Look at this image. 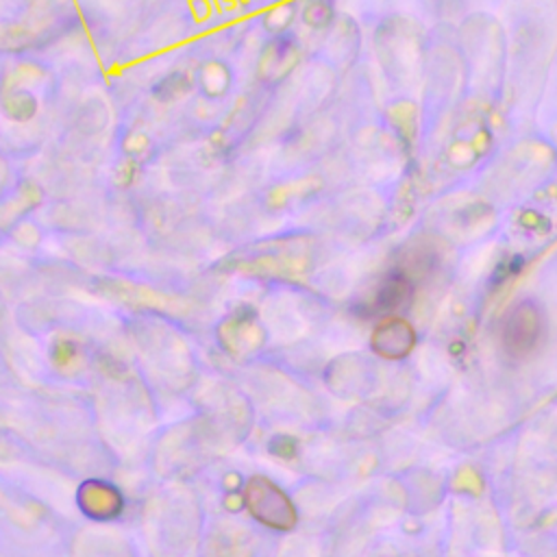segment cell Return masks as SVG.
I'll use <instances>...</instances> for the list:
<instances>
[{"mask_svg": "<svg viewBox=\"0 0 557 557\" xmlns=\"http://www.w3.org/2000/svg\"><path fill=\"white\" fill-rule=\"evenodd\" d=\"M544 313L533 300L518 302L503 322V348L513 357H524L540 344Z\"/></svg>", "mask_w": 557, "mask_h": 557, "instance_id": "6da1fadb", "label": "cell"}, {"mask_svg": "<svg viewBox=\"0 0 557 557\" xmlns=\"http://www.w3.org/2000/svg\"><path fill=\"white\" fill-rule=\"evenodd\" d=\"M246 503L250 513L272 529H289L296 522V511L289 498L263 476H255L248 481Z\"/></svg>", "mask_w": 557, "mask_h": 557, "instance_id": "7a4b0ae2", "label": "cell"}, {"mask_svg": "<svg viewBox=\"0 0 557 557\" xmlns=\"http://www.w3.org/2000/svg\"><path fill=\"white\" fill-rule=\"evenodd\" d=\"M413 292H416V281L405 270L394 268L381 278L372 298L363 305V311H366L363 315H381V318L403 315L413 302Z\"/></svg>", "mask_w": 557, "mask_h": 557, "instance_id": "3957f363", "label": "cell"}, {"mask_svg": "<svg viewBox=\"0 0 557 557\" xmlns=\"http://www.w3.org/2000/svg\"><path fill=\"white\" fill-rule=\"evenodd\" d=\"M300 61V48L298 44L287 37L285 33L283 35H274L261 50L259 54V61H257V78L268 85V87H274L278 83H283L292 72L294 67L298 65Z\"/></svg>", "mask_w": 557, "mask_h": 557, "instance_id": "277c9868", "label": "cell"}, {"mask_svg": "<svg viewBox=\"0 0 557 557\" xmlns=\"http://www.w3.org/2000/svg\"><path fill=\"white\" fill-rule=\"evenodd\" d=\"M413 342H416V333H413V326L400 318V315H394V318H383L374 333H372V348L387 357V359H398V357H405L411 348H413Z\"/></svg>", "mask_w": 557, "mask_h": 557, "instance_id": "5b68a950", "label": "cell"}, {"mask_svg": "<svg viewBox=\"0 0 557 557\" xmlns=\"http://www.w3.org/2000/svg\"><path fill=\"white\" fill-rule=\"evenodd\" d=\"M78 500L83 509L94 518H111L122 509V498L117 490L104 483H85Z\"/></svg>", "mask_w": 557, "mask_h": 557, "instance_id": "8992f818", "label": "cell"}, {"mask_svg": "<svg viewBox=\"0 0 557 557\" xmlns=\"http://www.w3.org/2000/svg\"><path fill=\"white\" fill-rule=\"evenodd\" d=\"M196 83H198V89H200V94L205 98L218 100V98H222L231 89L233 72H231V67L224 61L211 59V61H207V63H202L198 67Z\"/></svg>", "mask_w": 557, "mask_h": 557, "instance_id": "52a82bcc", "label": "cell"}, {"mask_svg": "<svg viewBox=\"0 0 557 557\" xmlns=\"http://www.w3.org/2000/svg\"><path fill=\"white\" fill-rule=\"evenodd\" d=\"M2 113L13 122H26L37 113L39 100L30 89H13L7 87L0 98Z\"/></svg>", "mask_w": 557, "mask_h": 557, "instance_id": "ba28073f", "label": "cell"}, {"mask_svg": "<svg viewBox=\"0 0 557 557\" xmlns=\"http://www.w3.org/2000/svg\"><path fill=\"white\" fill-rule=\"evenodd\" d=\"M194 83L189 78V74H185L183 70H176V72H170L165 74L163 78H159L154 85H152V96L159 100V102H176L178 98L187 96L191 91Z\"/></svg>", "mask_w": 557, "mask_h": 557, "instance_id": "9c48e42d", "label": "cell"}, {"mask_svg": "<svg viewBox=\"0 0 557 557\" xmlns=\"http://www.w3.org/2000/svg\"><path fill=\"white\" fill-rule=\"evenodd\" d=\"M333 15H335L333 0H307L300 11V20L315 30L326 28L333 22Z\"/></svg>", "mask_w": 557, "mask_h": 557, "instance_id": "30bf717a", "label": "cell"}, {"mask_svg": "<svg viewBox=\"0 0 557 557\" xmlns=\"http://www.w3.org/2000/svg\"><path fill=\"white\" fill-rule=\"evenodd\" d=\"M137 174H139V159L126 154V157H122V159L115 163V168H113V183H115L117 187L126 189V187H131V185L135 183Z\"/></svg>", "mask_w": 557, "mask_h": 557, "instance_id": "8fae6325", "label": "cell"}, {"mask_svg": "<svg viewBox=\"0 0 557 557\" xmlns=\"http://www.w3.org/2000/svg\"><path fill=\"white\" fill-rule=\"evenodd\" d=\"M292 13H294V7L292 4H276L268 15H265V28L274 35H283L285 28L289 26L292 22Z\"/></svg>", "mask_w": 557, "mask_h": 557, "instance_id": "7c38bea8", "label": "cell"}, {"mask_svg": "<svg viewBox=\"0 0 557 557\" xmlns=\"http://www.w3.org/2000/svg\"><path fill=\"white\" fill-rule=\"evenodd\" d=\"M28 44V33L17 26H7L4 33H0V46L4 50H20Z\"/></svg>", "mask_w": 557, "mask_h": 557, "instance_id": "4fadbf2b", "label": "cell"}, {"mask_svg": "<svg viewBox=\"0 0 557 557\" xmlns=\"http://www.w3.org/2000/svg\"><path fill=\"white\" fill-rule=\"evenodd\" d=\"M76 355V348L72 346V344H65V342H61L59 344V348H57V359L61 361V363H65L70 357H74Z\"/></svg>", "mask_w": 557, "mask_h": 557, "instance_id": "5bb4252c", "label": "cell"}]
</instances>
